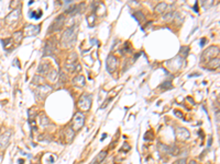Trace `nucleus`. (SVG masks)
<instances>
[{"instance_id": "1", "label": "nucleus", "mask_w": 220, "mask_h": 164, "mask_svg": "<svg viewBox=\"0 0 220 164\" xmlns=\"http://www.w3.org/2000/svg\"><path fill=\"white\" fill-rule=\"evenodd\" d=\"M76 33H77V26H72L67 28L64 32L61 40V45L64 48H69L73 46V44L76 42Z\"/></svg>"}, {"instance_id": "2", "label": "nucleus", "mask_w": 220, "mask_h": 164, "mask_svg": "<svg viewBox=\"0 0 220 164\" xmlns=\"http://www.w3.org/2000/svg\"><path fill=\"white\" fill-rule=\"evenodd\" d=\"M84 122H85V116L83 113L78 112L74 115L73 120H72V129L74 131H78L82 127L84 126Z\"/></svg>"}, {"instance_id": "3", "label": "nucleus", "mask_w": 220, "mask_h": 164, "mask_svg": "<svg viewBox=\"0 0 220 164\" xmlns=\"http://www.w3.org/2000/svg\"><path fill=\"white\" fill-rule=\"evenodd\" d=\"M218 54H219V48L217 46L208 47L201 55V61H209L210 59L218 57Z\"/></svg>"}, {"instance_id": "4", "label": "nucleus", "mask_w": 220, "mask_h": 164, "mask_svg": "<svg viewBox=\"0 0 220 164\" xmlns=\"http://www.w3.org/2000/svg\"><path fill=\"white\" fill-rule=\"evenodd\" d=\"M90 106H91V96L89 94H84L81 96L79 101H78V107L81 108L84 112H87L90 110Z\"/></svg>"}, {"instance_id": "5", "label": "nucleus", "mask_w": 220, "mask_h": 164, "mask_svg": "<svg viewBox=\"0 0 220 164\" xmlns=\"http://www.w3.org/2000/svg\"><path fill=\"white\" fill-rule=\"evenodd\" d=\"M64 21H65L64 15H63V14L59 15L56 19L54 20V22L51 24V26H50V28H49L48 32L49 33H52V32H55V31L61 30V28L63 26V24H64Z\"/></svg>"}, {"instance_id": "6", "label": "nucleus", "mask_w": 220, "mask_h": 164, "mask_svg": "<svg viewBox=\"0 0 220 164\" xmlns=\"http://www.w3.org/2000/svg\"><path fill=\"white\" fill-rule=\"evenodd\" d=\"M52 91V88L50 85H46V84H43L42 87H39L38 90H35V95L38 98H41V100H44L45 96L48 95V93Z\"/></svg>"}, {"instance_id": "7", "label": "nucleus", "mask_w": 220, "mask_h": 164, "mask_svg": "<svg viewBox=\"0 0 220 164\" xmlns=\"http://www.w3.org/2000/svg\"><path fill=\"white\" fill-rule=\"evenodd\" d=\"M106 66H107V70L109 72H114L117 68V58L114 56V55H109L108 58H107V63H106Z\"/></svg>"}, {"instance_id": "8", "label": "nucleus", "mask_w": 220, "mask_h": 164, "mask_svg": "<svg viewBox=\"0 0 220 164\" xmlns=\"http://www.w3.org/2000/svg\"><path fill=\"white\" fill-rule=\"evenodd\" d=\"M10 137H11V132L10 131H7V132H5V134H2L0 136V149H5V148L8 147Z\"/></svg>"}, {"instance_id": "9", "label": "nucleus", "mask_w": 220, "mask_h": 164, "mask_svg": "<svg viewBox=\"0 0 220 164\" xmlns=\"http://www.w3.org/2000/svg\"><path fill=\"white\" fill-rule=\"evenodd\" d=\"M176 137H177V139H180V140L185 141L190 138V131L187 130L186 128H178L177 130H176Z\"/></svg>"}, {"instance_id": "10", "label": "nucleus", "mask_w": 220, "mask_h": 164, "mask_svg": "<svg viewBox=\"0 0 220 164\" xmlns=\"http://www.w3.org/2000/svg\"><path fill=\"white\" fill-rule=\"evenodd\" d=\"M19 15H20V10L16 9V10H13L9 15H7L6 21H7V23H11L12 21H17V20L19 19Z\"/></svg>"}, {"instance_id": "11", "label": "nucleus", "mask_w": 220, "mask_h": 164, "mask_svg": "<svg viewBox=\"0 0 220 164\" xmlns=\"http://www.w3.org/2000/svg\"><path fill=\"white\" fill-rule=\"evenodd\" d=\"M26 32L28 35L33 36V35H36L39 32H40V26H34V25H28L26 28Z\"/></svg>"}, {"instance_id": "12", "label": "nucleus", "mask_w": 220, "mask_h": 164, "mask_svg": "<svg viewBox=\"0 0 220 164\" xmlns=\"http://www.w3.org/2000/svg\"><path fill=\"white\" fill-rule=\"evenodd\" d=\"M73 83L76 85V87L83 88L85 85V78L84 76H77L73 79Z\"/></svg>"}, {"instance_id": "13", "label": "nucleus", "mask_w": 220, "mask_h": 164, "mask_svg": "<svg viewBox=\"0 0 220 164\" xmlns=\"http://www.w3.org/2000/svg\"><path fill=\"white\" fill-rule=\"evenodd\" d=\"M219 66H220L219 57H216V58L210 59V60L208 61V63H207V67H208L209 69H216V68H218Z\"/></svg>"}, {"instance_id": "14", "label": "nucleus", "mask_w": 220, "mask_h": 164, "mask_svg": "<svg viewBox=\"0 0 220 164\" xmlns=\"http://www.w3.org/2000/svg\"><path fill=\"white\" fill-rule=\"evenodd\" d=\"M107 155V152L106 151H102V152H99L98 153V155L95 158V160H94V162H91L90 164H100L102 161L105 160V158H106Z\"/></svg>"}, {"instance_id": "15", "label": "nucleus", "mask_w": 220, "mask_h": 164, "mask_svg": "<svg viewBox=\"0 0 220 164\" xmlns=\"http://www.w3.org/2000/svg\"><path fill=\"white\" fill-rule=\"evenodd\" d=\"M53 54V46L51 43H46L45 45V48H44V56L46 55H52Z\"/></svg>"}, {"instance_id": "16", "label": "nucleus", "mask_w": 220, "mask_h": 164, "mask_svg": "<svg viewBox=\"0 0 220 164\" xmlns=\"http://www.w3.org/2000/svg\"><path fill=\"white\" fill-rule=\"evenodd\" d=\"M41 16H42V11H41V10H39V11H31L30 12V18L31 19L38 20V19H40Z\"/></svg>"}, {"instance_id": "17", "label": "nucleus", "mask_w": 220, "mask_h": 164, "mask_svg": "<svg viewBox=\"0 0 220 164\" xmlns=\"http://www.w3.org/2000/svg\"><path fill=\"white\" fill-rule=\"evenodd\" d=\"M49 63H41L40 67H39V73H46L49 71Z\"/></svg>"}, {"instance_id": "18", "label": "nucleus", "mask_w": 220, "mask_h": 164, "mask_svg": "<svg viewBox=\"0 0 220 164\" xmlns=\"http://www.w3.org/2000/svg\"><path fill=\"white\" fill-rule=\"evenodd\" d=\"M166 7H167L166 3H164V2L159 3V5L155 7V12L156 13H162V12H164V10L166 9Z\"/></svg>"}, {"instance_id": "19", "label": "nucleus", "mask_w": 220, "mask_h": 164, "mask_svg": "<svg viewBox=\"0 0 220 164\" xmlns=\"http://www.w3.org/2000/svg\"><path fill=\"white\" fill-rule=\"evenodd\" d=\"M12 40H16V42L17 43H20L22 40V32L21 31H18V32L13 33V38Z\"/></svg>"}, {"instance_id": "20", "label": "nucleus", "mask_w": 220, "mask_h": 164, "mask_svg": "<svg viewBox=\"0 0 220 164\" xmlns=\"http://www.w3.org/2000/svg\"><path fill=\"white\" fill-rule=\"evenodd\" d=\"M133 16H134L135 20H137L138 22H141L143 19H144V14H143L142 12H140V11H138L137 13L133 14Z\"/></svg>"}, {"instance_id": "21", "label": "nucleus", "mask_w": 220, "mask_h": 164, "mask_svg": "<svg viewBox=\"0 0 220 164\" xmlns=\"http://www.w3.org/2000/svg\"><path fill=\"white\" fill-rule=\"evenodd\" d=\"M56 78H57V72L55 70H52L49 72V79H50L51 81L54 82L55 80H56Z\"/></svg>"}, {"instance_id": "22", "label": "nucleus", "mask_w": 220, "mask_h": 164, "mask_svg": "<svg viewBox=\"0 0 220 164\" xmlns=\"http://www.w3.org/2000/svg\"><path fill=\"white\" fill-rule=\"evenodd\" d=\"M2 43H3V47H5L6 49H8L12 45V38H7V40L2 41Z\"/></svg>"}, {"instance_id": "23", "label": "nucleus", "mask_w": 220, "mask_h": 164, "mask_svg": "<svg viewBox=\"0 0 220 164\" xmlns=\"http://www.w3.org/2000/svg\"><path fill=\"white\" fill-rule=\"evenodd\" d=\"M188 52H190V47H180V53L183 55L184 57L187 56V54H188Z\"/></svg>"}, {"instance_id": "24", "label": "nucleus", "mask_w": 220, "mask_h": 164, "mask_svg": "<svg viewBox=\"0 0 220 164\" xmlns=\"http://www.w3.org/2000/svg\"><path fill=\"white\" fill-rule=\"evenodd\" d=\"M43 78L42 77H39V76H35V77L33 78V83H41V84H43L44 83V81H43Z\"/></svg>"}, {"instance_id": "25", "label": "nucleus", "mask_w": 220, "mask_h": 164, "mask_svg": "<svg viewBox=\"0 0 220 164\" xmlns=\"http://www.w3.org/2000/svg\"><path fill=\"white\" fill-rule=\"evenodd\" d=\"M172 18H173V13H172V12H170L168 14L164 15V20H165V21H170V20L172 19Z\"/></svg>"}, {"instance_id": "26", "label": "nucleus", "mask_w": 220, "mask_h": 164, "mask_svg": "<svg viewBox=\"0 0 220 164\" xmlns=\"http://www.w3.org/2000/svg\"><path fill=\"white\" fill-rule=\"evenodd\" d=\"M162 88H166V89H171V88H172V83H171L170 81H166L165 83H164V84L162 85Z\"/></svg>"}, {"instance_id": "27", "label": "nucleus", "mask_w": 220, "mask_h": 164, "mask_svg": "<svg viewBox=\"0 0 220 164\" xmlns=\"http://www.w3.org/2000/svg\"><path fill=\"white\" fill-rule=\"evenodd\" d=\"M174 164H186V160L185 159H180V160H177Z\"/></svg>"}, {"instance_id": "28", "label": "nucleus", "mask_w": 220, "mask_h": 164, "mask_svg": "<svg viewBox=\"0 0 220 164\" xmlns=\"http://www.w3.org/2000/svg\"><path fill=\"white\" fill-rule=\"evenodd\" d=\"M186 164H198L196 161H194V160H190V162H186Z\"/></svg>"}, {"instance_id": "29", "label": "nucleus", "mask_w": 220, "mask_h": 164, "mask_svg": "<svg viewBox=\"0 0 220 164\" xmlns=\"http://www.w3.org/2000/svg\"><path fill=\"white\" fill-rule=\"evenodd\" d=\"M205 42H206V40H205V38H203V40H201V42H200V46H204Z\"/></svg>"}, {"instance_id": "30", "label": "nucleus", "mask_w": 220, "mask_h": 164, "mask_svg": "<svg viewBox=\"0 0 220 164\" xmlns=\"http://www.w3.org/2000/svg\"><path fill=\"white\" fill-rule=\"evenodd\" d=\"M194 10H195L196 12H198V10H197V2L195 3V6H194Z\"/></svg>"}, {"instance_id": "31", "label": "nucleus", "mask_w": 220, "mask_h": 164, "mask_svg": "<svg viewBox=\"0 0 220 164\" xmlns=\"http://www.w3.org/2000/svg\"><path fill=\"white\" fill-rule=\"evenodd\" d=\"M175 114H177V116H182V113L180 112H175Z\"/></svg>"}, {"instance_id": "32", "label": "nucleus", "mask_w": 220, "mask_h": 164, "mask_svg": "<svg viewBox=\"0 0 220 164\" xmlns=\"http://www.w3.org/2000/svg\"><path fill=\"white\" fill-rule=\"evenodd\" d=\"M1 161H2V154H0V163H1Z\"/></svg>"}]
</instances>
